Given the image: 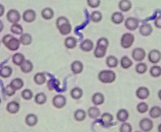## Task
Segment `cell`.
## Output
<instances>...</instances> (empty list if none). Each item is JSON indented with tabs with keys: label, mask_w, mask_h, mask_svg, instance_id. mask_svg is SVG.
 <instances>
[{
	"label": "cell",
	"mask_w": 161,
	"mask_h": 132,
	"mask_svg": "<svg viewBox=\"0 0 161 132\" xmlns=\"http://www.w3.org/2000/svg\"><path fill=\"white\" fill-rule=\"evenodd\" d=\"M148 60L152 63H158L161 60V53L159 50L154 49L149 52L148 54Z\"/></svg>",
	"instance_id": "cell-11"
},
{
	"label": "cell",
	"mask_w": 161,
	"mask_h": 132,
	"mask_svg": "<svg viewBox=\"0 0 161 132\" xmlns=\"http://www.w3.org/2000/svg\"><path fill=\"white\" fill-rule=\"evenodd\" d=\"M116 117L118 120L121 122H125L129 119V112L124 109H119L117 113Z\"/></svg>",
	"instance_id": "cell-22"
},
{
	"label": "cell",
	"mask_w": 161,
	"mask_h": 132,
	"mask_svg": "<svg viewBox=\"0 0 161 132\" xmlns=\"http://www.w3.org/2000/svg\"><path fill=\"white\" fill-rule=\"evenodd\" d=\"M106 63L107 66L110 68H115L118 65V60L114 56H110L106 59Z\"/></svg>",
	"instance_id": "cell-34"
},
{
	"label": "cell",
	"mask_w": 161,
	"mask_h": 132,
	"mask_svg": "<svg viewBox=\"0 0 161 132\" xmlns=\"http://www.w3.org/2000/svg\"><path fill=\"white\" fill-rule=\"evenodd\" d=\"M2 103V99L1 98H0V105Z\"/></svg>",
	"instance_id": "cell-52"
},
{
	"label": "cell",
	"mask_w": 161,
	"mask_h": 132,
	"mask_svg": "<svg viewBox=\"0 0 161 132\" xmlns=\"http://www.w3.org/2000/svg\"><path fill=\"white\" fill-rule=\"evenodd\" d=\"M32 36L31 34L28 33L21 34L19 39L20 43L24 46L30 45L32 43Z\"/></svg>",
	"instance_id": "cell-23"
},
{
	"label": "cell",
	"mask_w": 161,
	"mask_h": 132,
	"mask_svg": "<svg viewBox=\"0 0 161 132\" xmlns=\"http://www.w3.org/2000/svg\"><path fill=\"white\" fill-rule=\"evenodd\" d=\"M20 109V105L19 103L16 101H12L7 104L6 106V110L11 114H16Z\"/></svg>",
	"instance_id": "cell-14"
},
{
	"label": "cell",
	"mask_w": 161,
	"mask_h": 132,
	"mask_svg": "<svg viewBox=\"0 0 161 132\" xmlns=\"http://www.w3.org/2000/svg\"><path fill=\"white\" fill-rule=\"evenodd\" d=\"M36 18V13L32 9L26 10L24 12L22 15L23 20L27 23H32L35 21Z\"/></svg>",
	"instance_id": "cell-9"
},
{
	"label": "cell",
	"mask_w": 161,
	"mask_h": 132,
	"mask_svg": "<svg viewBox=\"0 0 161 132\" xmlns=\"http://www.w3.org/2000/svg\"><path fill=\"white\" fill-rule=\"evenodd\" d=\"M124 20V16L122 13L119 12H115L112 14L111 20L115 24H120Z\"/></svg>",
	"instance_id": "cell-31"
},
{
	"label": "cell",
	"mask_w": 161,
	"mask_h": 132,
	"mask_svg": "<svg viewBox=\"0 0 161 132\" xmlns=\"http://www.w3.org/2000/svg\"><path fill=\"white\" fill-rule=\"evenodd\" d=\"M56 26L61 34L66 35L71 33L72 26L69 19L65 17L61 16L57 18Z\"/></svg>",
	"instance_id": "cell-1"
},
{
	"label": "cell",
	"mask_w": 161,
	"mask_h": 132,
	"mask_svg": "<svg viewBox=\"0 0 161 132\" xmlns=\"http://www.w3.org/2000/svg\"><path fill=\"white\" fill-rule=\"evenodd\" d=\"M119 7L121 11L126 12L131 8V3L129 0H121L119 4Z\"/></svg>",
	"instance_id": "cell-35"
},
{
	"label": "cell",
	"mask_w": 161,
	"mask_h": 132,
	"mask_svg": "<svg viewBox=\"0 0 161 132\" xmlns=\"http://www.w3.org/2000/svg\"><path fill=\"white\" fill-rule=\"evenodd\" d=\"M152 28L149 25L141 26L140 28V33L142 35L148 36L152 32Z\"/></svg>",
	"instance_id": "cell-41"
},
{
	"label": "cell",
	"mask_w": 161,
	"mask_h": 132,
	"mask_svg": "<svg viewBox=\"0 0 161 132\" xmlns=\"http://www.w3.org/2000/svg\"><path fill=\"white\" fill-rule=\"evenodd\" d=\"M10 31L12 33L16 35H21L23 34V28L19 24H13L10 28Z\"/></svg>",
	"instance_id": "cell-38"
},
{
	"label": "cell",
	"mask_w": 161,
	"mask_h": 132,
	"mask_svg": "<svg viewBox=\"0 0 161 132\" xmlns=\"http://www.w3.org/2000/svg\"><path fill=\"white\" fill-rule=\"evenodd\" d=\"M149 116L153 119H157L161 116V108L155 106L152 107L150 109Z\"/></svg>",
	"instance_id": "cell-32"
},
{
	"label": "cell",
	"mask_w": 161,
	"mask_h": 132,
	"mask_svg": "<svg viewBox=\"0 0 161 132\" xmlns=\"http://www.w3.org/2000/svg\"><path fill=\"white\" fill-rule=\"evenodd\" d=\"M10 84L16 91H17L23 88L24 83L21 79L17 78L13 79Z\"/></svg>",
	"instance_id": "cell-25"
},
{
	"label": "cell",
	"mask_w": 161,
	"mask_h": 132,
	"mask_svg": "<svg viewBox=\"0 0 161 132\" xmlns=\"http://www.w3.org/2000/svg\"><path fill=\"white\" fill-rule=\"evenodd\" d=\"M139 126L142 131L150 132L153 128V124L152 121L148 118H144L139 122Z\"/></svg>",
	"instance_id": "cell-8"
},
{
	"label": "cell",
	"mask_w": 161,
	"mask_h": 132,
	"mask_svg": "<svg viewBox=\"0 0 161 132\" xmlns=\"http://www.w3.org/2000/svg\"><path fill=\"white\" fill-rule=\"evenodd\" d=\"M109 41L105 37H102L98 40L97 47L94 50V56L97 58L105 57L109 46Z\"/></svg>",
	"instance_id": "cell-2"
},
{
	"label": "cell",
	"mask_w": 161,
	"mask_h": 132,
	"mask_svg": "<svg viewBox=\"0 0 161 132\" xmlns=\"http://www.w3.org/2000/svg\"><path fill=\"white\" fill-rule=\"evenodd\" d=\"M104 95L101 93L97 92L94 94L92 97V101L95 105H100L104 103Z\"/></svg>",
	"instance_id": "cell-20"
},
{
	"label": "cell",
	"mask_w": 161,
	"mask_h": 132,
	"mask_svg": "<svg viewBox=\"0 0 161 132\" xmlns=\"http://www.w3.org/2000/svg\"><path fill=\"white\" fill-rule=\"evenodd\" d=\"M16 91L14 89L10 84L7 85L4 88V93L8 96H12L14 95Z\"/></svg>",
	"instance_id": "cell-45"
},
{
	"label": "cell",
	"mask_w": 161,
	"mask_h": 132,
	"mask_svg": "<svg viewBox=\"0 0 161 132\" xmlns=\"http://www.w3.org/2000/svg\"><path fill=\"white\" fill-rule=\"evenodd\" d=\"M98 78L102 83L108 84L112 83L115 80V73L111 70H103L98 75Z\"/></svg>",
	"instance_id": "cell-4"
},
{
	"label": "cell",
	"mask_w": 161,
	"mask_h": 132,
	"mask_svg": "<svg viewBox=\"0 0 161 132\" xmlns=\"http://www.w3.org/2000/svg\"><path fill=\"white\" fill-rule=\"evenodd\" d=\"M134 40V36L131 33H124L121 37L120 44L123 48H129L132 46Z\"/></svg>",
	"instance_id": "cell-5"
},
{
	"label": "cell",
	"mask_w": 161,
	"mask_h": 132,
	"mask_svg": "<svg viewBox=\"0 0 161 132\" xmlns=\"http://www.w3.org/2000/svg\"><path fill=\"white\" fill-rule=\"evenodd\" d=\"M21 96L25 100H30L33 97V93L30 89H25L21 92Z\"/></svg>",
	"instance_id": "cell-43"
},
{
	"label": "cell",
	"mask_w": 161,
	"mask_h": 132,
	"mask_svg": "<svg viewBox=\"0 0 161 132\" xmlns=\"http://www.w3.org/2000/svg\"><path fill=\"white\" fill-rule=\"evenodd\" d=\"M84 65L80 61H75L71 64V70L73 74H79L83 71Z\"/></svg>",
	"instance_id": "cell-15"
},
{
	"label": "cell",
	"mask_w": 161,
	"mask_h": 132,
	"mask_svg": "<svg viewBox=\"0 0 161 132\" xmlns=\"http://www.w3.org/2000/svg\"><path fill=\"white\" fill-rule=\"evenodd\" d=\"M114 120V116L111 113L105 112L102 115L100 119L101 124L104 127L110 126Z\"/></svg>",
	"instance_id": "cell-13"
},
{
	"label": "cell",
	"mask_w": 161,
	"mask_h": 132,
	"mask_svg": "<svg viewBox=\"0 0 161 132\" xmlns=\"http://www.w3.org/2000/svg\"><path fill=\"white\" fill-rule=\"evenodd\" d=\"M20 68L21 71L24 74H29L33 70L34 65L31 61L25 59L20 65Z\"/></svg>",
	"instance_id": "cell-16"
},
{
	"label": "cell",
	"mask_w": 161,
	"mask_h": 132,
	"mask_svg": "<svg viewBox=\"0 0 161 132\" xmlns=\"http://www.w3.org/2000/svg\"><path fill=\"white\" fill-rule=\"evenodd\" d=\"M67 100L64 96L57 94L53 99V104L57 109H62L66 104Z\"/></svg>",
	"instance_id": "cell-7"
},
{
	"label": "cell",
	"mask_w": 161,
	"mask_h": 132,
	"mask_svg": "<svg viewBox=\"0 0 161 132\" xmlns=\"http://www.w3.org/2000/svg\"><path fill=\"white\" fill-rule=\"evenodd\" d=\"M83 91L80 88L76 87L73 88L70 91V95L73 99L79 100L82 97Z\"/></svg>",
	"instance_id": "cell-29"
},
{
	"label": "cell",
	"mask_w": 161,
	"mask_h": 132,
	"mask_svg": "<svg viewBox=\"0 0 161 132\" xmlns=\"http://www.w3.org/2000/svg\"><path fill=\"white\" fill-rule=\"evenodd\" d=\"M149 73L153 77H159L161 76V67L158 65L152 66L150 69Z\"/></svg>",
	"instance_id": "cell-39"
},
{
	"label": "cell",
	"mask_w": 161,
	"mask_h": 132,
	"mask_svg": "<svg viewBox=\"0 0 161 132\" xmlns=\"http://www.w3.org/2000/svg\"><path fill=\"white\" fill-rule=\"evenodd\" d=\"M7 20L12 24H17L21 19L20 13L15 9H11L8 11L6 14Z\"/></svg>",
	"instance_id": "cell-6"
},
{
	"label": "cell",
	"mask_w": 161,
	"mask_h": 132,
	"mask_svg": "<svg viewBox=\"0 0 161 132\" xmlns=\"http://www.w3.org/2000/svg\"><path fill=\"white\" fill-rule=\"evenodd\" d=\"M146 56V51L142 48H135L132 53L133 58L137 62L142 61L145 59Z\"/></svg>",
	"instance_id": "cell-10"
},
{
	"label": "cell",
	"mask_w": 161,
	"mask_h": 132,
	"mask_svg": "<svg viewBox=\"0 0 161 132\" xmlns=\"http://www.w3.org/2000/svg\"><path fill=\"white\" fill-rule=\"evenodd\" d=\"M13 69L10 66H3L0 69V76L3 78L10 77L13 74Z\"/></svg>",
	"instance_id": "cell-26"
},
{
	"label": "cell",
	"mask_w": 161,
	"mask_h": 132,
	"mask_svg": "<svg viewBox=\"0 0 161 132\" xmlns=\"http://www.w3.org/2000/svg\"><path fill=\"white\" fill-rule=\"evenodd\" d=\"M132 131V127L130 124L128 123H124L121 124L119 129L121 132H130Z\"/></svg>",
	"instance_id": "cell-46"
},
{
	"label": "cell",
	"mask_w": 161,
	"mask_h": 132,
	"mask_svg": "<svg viewBox=\"0 0 161 132\" xmlns=\"http://www.w3.org/2000/svg\"><path fill=\"white\" fill-rule=\"evenodd\" d=\"M5 8L3 4L0 3V17H1L5 13Z\"/></svg>",
	"instance_id": "cell-48"
},
{
	"label": "cell",
	"mask_w": 161,
	"mask_h": 132,
	"mask_svg": "<svg viewBox=\"0 0 161 132\" xmlns=\"http://www.w3.org/2000/svg\"><path fill=\"white\" fill-rule=\"evenodd\" d=\"M34 80L37 85H42L46 83L47 78L44 73H38L35 75Z\"/></svg>",
	"instance_id": "cell-28"
},
{
	"label": "cell",
	"mask_w": 161,
	"mask_h": 132,
	"mask_svg": "<svg viewBox=\"0 0 161 132\" xmlns=\"http://www.w3.org/2000/svg\"><path fill=\"white\" fill-rule=\"evenodd\" d=\"M54 15V11L50 7L44 8L41 12V16L45 20L52 19Z\"/></svg>",
	"instance_id": "cell-21"
},
{
	"label": "cell",
	"mask_w": 161,
	"mask_h": 132,
	"mask_svg": "<svg viewBox=\"0 0 161 132\" xmlns=\"http://www.w3.org/2000/svg\"><path fill=\"white\" fill-rule=\"evenodd\" d=\"M101 111L98 108L96 107H91L87 110L88 116L92 119H95L99 117Z\"/></svg>",
	"instance_id": "cell-30"
},
{
	"label": "cell",
	"mask_w": 161,
	"mask_h": 132,
	"mask_svg": "<svg viewBox=\"0 0 161 132\" xmlns=\"http://www.w3.org/2000/svg\"><path fill=\"white\" fill-rule=\"evenodd\" d=\"M93 42L89 39H86L80 45V48L83 51L86 52H90L94 48Z\"/></svg>",
	"instance_id": "cell-18"
},
{
	"label": "cell",
	"mask_w": 161,
	"mask_h": 132,
	"mask_svg": "<svg viewBox=\"0 0 161 132\" xmlns=\"http://www.w3.org/2000/svg\"><path fill=\"white\" fill-rule=\"evenodd\" d=\"M47 96L44 93H39L37 94L35 97V101L37 104H44L47 102Z\"/></svg>",
	"instance_id": "cell-37"
},
{
	"label": "cell",
	"mask_w": 161,
	"mask_h": 132,
	"mask_svg": "<svg viewBox=\"0 0 161 132\" xmlns=\"http://www.w3.org/2000/svg\"><path fill=\"white\" fill-rule=\"evenodd\" d=\"M90 18L93 22L98 23L102 19V13L99 11H94L91 13Z\"/></svg>",
	"instance_id": "cell-40"
},
{
	"label": "cell",
	"mask_w": 161,
	"mask_h": 132,
	"mask_svg": "<svg viewBox=\"0 0 161 132\" xmlns=\"http://www.w3.org/2000/svg\"><path fill=\"white\" fill-rule=\"evenodd\" d=\"M77 44V40L75 37L69 36L65 40V46L68 49H73L76 47Z\"/></svg>",
	"instance_id": "cell-24"
},
{
	"label": "cell",
	"mask_w": 161,
	"mask_h": 132,
	"mask_svg": "<svg viewBox=\"0 0 161 132\" xmlns=\"http://www.w3.org/2000/svg\"><path fill=\"white\" fill-rule=\"evenodd\" d=\"M38 122V117L35 114L31 113L25 118V123L28 126L33 127L35 126Z\"/></svg>",
	"instance_id": "cell-19"
},
{
	"label": "cell",
	"mask_w": 161,
	"mask_h": 132,
	"mask_svg": "<svg viewBox=\"0 0 161 132\" xmlns=\"http://www.w3.org/2000/svg\"><path fill=\"white\" fill-rule=\"evenodd\" d=\"M158 130L159 132H161V123L158 126Z\"/></svg>",
	"instance_id": "cell-51"
},
{
	"label": "cell",
	"mask_w": 161,
	"mask_h": 132,
	"mask_svg": "<svg viewBox=\"0 0 161 132\" xmlns=\"http://www.w3.org/2000/svg\"><path fill=\"white\" fill-rule=\"evenodd\" d=\"M132 65L133 62L129 57L125 56L121 58L120 60V65L123 69H129L131 67Z\"/></svg>",
	"instance_id": "cell-33"
},
{
	"label": "cell",
	"mask_w": 161,
	"mask_h": 132,
	"mask_svg": "<svg viewBox=\"0 0 161 132\" xmlns=\"http://www.w3.org/2000/svg\"><path fill=\"white\" fill-rule=\"evenodd\" d=\"M25 56L20 53H17L14 55L12 58V60L14 64L17 66H20L25 61Z\"/></svg>",
	"instance_id": "cell-27"
},
{
	"label": "cell",
	"mask_w": 161,
	"mask_h": 132,
	"mask_svg": "<svg viewBox=\"0 0 161 132\" xmlns=\"http://www.w3.org/2000/svg\"><path fill=\"white\" fill-rule=\"evenodd\" d=\"M158 97H159V99L161 100V89L159 91V92L158 94Z\"/></svg>",
	"instance_id": "cell-50"
},
{
	"label": "cell",
	"mask_w": 161,
	"mask_h": 132,
	"mask_svg": "<svg viewBox=\"0 0 161 132\" xmlns=\"http://www.w3.org/2000/svg\"><path fill=\"white\" fill-rule=\"evenodd\" d=\"M136 95L140 100H145L150 95V91L146 87H141L136 89Z\"/></svg>",
	"instance_id": "cell-12"
},
{
	"label": "cell",
	"mask_w": 161,
	"mask_h": 132,
	"mask_svg": "<svg viewBox=\"0 0 161 132\" xmlns=\"http://www.w3.org/2000/svg\"><path fill=\"white\" fill-rule=\"evenodd\" d=\"M149 107L147 104L145 102H141L137 104L136 106V109L139 113L141 114L145 113L147 111Z\"/></svg>",
	"instance_id": "cell-44"
},
{
	"label": "cell",
	"mask_w": 161,
	"mask_h": 132,
	"mask_svg": "<svg viewBox=\"0 0 161 132\" xmlns=\"http://www.w3.org/2000/svg\"><path fill=\"white\" fill-rule=\"evenodd\" d=\"M1 41H0V46H1Z\"/></svg>",
	"instance_id": "cell-53"
},
{
	"label": "cell",
	"mask_w": 161,
	"mask_h": 132,
	"mask_svg": "<svg viewBox=\"0 0 161 132\" xmlns=\"http://www.w3.org/2000/svg\"><path fill=\"white\" fill-rule=\"evenodd\" d=\"M2 43L7 49L12 51L17 50L21 44L19 40L9 34H6L3 37Z\"/></svg>",
	"instance_id": "cell-3"
},
{
	"label": "cell",
	"mask_w": 161,
	"mask_h": 132,
	"mask_svg": "<svg viewBox=\"0 0 161 132\" xmlns=\"http://www.w3.org/2000/svg\"><path fill=\"white\" fill-rule=\"evenodd\" d=\"M88 6L91 8H97L101 4V0H87Z\"/></svg>",
	"instance_id": "cell-47"
},
{
	"label": "cell",
	"mask_w": 161,
	"mask_h": 132,
	"mask_svg": "<svg viewBox=\"0 0 161 132\" xmlns=\"http://www.w3.org/2000/svg\"><path fill=\"white\" fill-rule=\"evenodd\" d=\"M74 119L77 121H83L86 118V112L83 109H79L74 113Z\"/></svg>",
	"instance_id": "cell-36"
},
{
	"label": "cell",
	"mask_w": 161,
	"mask_h": 132,
	"mask_svg": "<svg viewBox=\"0 0 161 132\" xmlns=\"http://www.w3.org/2000/svg\"><path fill=\"white\" fill-rule=\"evenodd\" d=\"M3 29H4V24L1 20H0V33L3 31Z\"/></svg>",
	"instance_id": "cell-49"
},
{
	"label": "cell",
	"mask_w": 161,
	"mask_h": 132,
	"mask_svg": "<svg viewBox=\"0 0 161 132\" xmlns=\"http://www.w3.org/2000/svg\"><path fill=\"white\" fill-rule=\"evenodd\" d=\"M136 71L137 74H143L147 72V66L144 63H138L136 66Z\"/></svg>",
	"instance_id": "cell-42"
},
{
	"label": "cell",
	"mask_w": 161,
	"mask_h": 132,
	"mask_svg": "<svg viewBox=\"0 0 161 132\" xmlns=\"http://www.w3.org/2000/svg\"><path fill=\"white\" fill-rule=\"evenodd\" d=\"M125 25L126 28L129 30L134 31L138 27V21L135 18H129L126 20Z\"/></svg>",
	"instance_id": "cell-17"
}]
</instances>
